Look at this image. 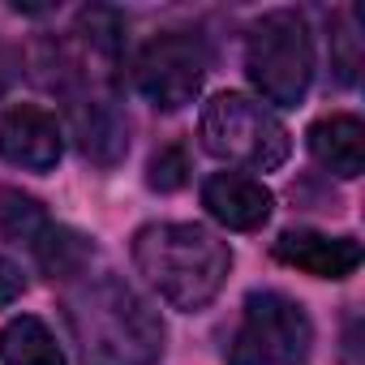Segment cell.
I'll use <instances>...</instances> for the list:
<instances>
[{
  "label": "cell",
  "mask_w": 365,
  "mask_h": 365,
  "mask_svg": "<svg viewBox=\"0 0 365 365\" xmlns=\"http://www.w3.org/2000/svg\"><path fill=\"white\" fill-rule=\"evenodd\" d=\"M65 322L82 365H159L163 322L120 275H91L65 292Z\"/></svg>",
  "instance_id": "1"
},
{
  "label": "cell",
  "mask_w": 365,
  "mask_h": 365,
  "mask_svg": "<svg viewBox=\"0 0 365 365\" xmlns=\"http://www.w3.org/2000/svg\"><path fill=\"white\" fill-rule=\"evenodd\" d=\"M133 267L176 309H202L220 297L232 250L202 224H146L133 237Z\"/></svg>",
  "instance_id": "2"
},
{
  "label": "cell",
  "mask_w": 365,
  "mask_h": 365,
  "mask_svg": "<svg viewBox=\"0 0 365 365\" xmlns=\"http://www.w3.org/2000/svg\"><path fill=\"white\" fill-rule=\"evenodd\" d=\"M198 138L215 159L250 168V172H275V168H284V159L292 150V138L279 125V116L241 91H220L202 108Z\"/></svg>",
  "instance_id": "3"
},
{
  "label": "cell",
  "mask_w": 365,
  "mask_h": 365,
  "mask_svg": "<svg viewBox=\"0 0 365 365\" xmlns=\"http://www.w3.org/2000/svg\"><path fill=\"white\" fill-rule=\"evenodd\" d=\"M245 73L267 103H301L314 82V39L305 18L292 9L262 14L245 39Z\"/></svg>",
  "instance_id": "4"
},
{
  "label": "cell",
  "mask_w": 365,
  "mask_h": 365,
  "mask_svg": "<svg viewBox=\"0 0 365 365\" xmlns=\"http://www.w3.org/2000/svg\"><path fill=\"white\" fill-rule=\"evenodd\" d=\"M314 322L284 292H250L241 322L228 339V365H297L309 356Z\"/></svg>",
  "instance_id": "5"
},
{
  "label": "cell",
  "mask_w": 365,
  "mask_h": 365,
  "mask_svg": "<svg viewBox=\"0 0 365 365\" xmlns=\"http://www.w3.org/2000/svg\"><path fill=\"white\" fill-rule=\"evenodd\" d=\"M207 65H211V56H207V43L198 35H190V31H163V35H155L138 52L133 82H138V91L155 108L176 112V108H185V103L198 99V91L207 82Z\"/></svg>",
  "instance_id": "6"
},
{
  "label": "cell",
  "mask_w": 365,
  "mask_h": 365,
  "mask_svg": "<svg viewBox=\"0 0 365 365\" xmlns=\"http://www.w3.org/2000/svg\"><path fill=\"white\" fill-rule=\"evenodd\" d=\"M69 125H73V138H78V146H82V155L91 163L112 168V163L125 159V150H129V120L116 108L112 91H103V86L73 91L69 95Z\"/></svg>",
  "instance_id": "7"
},
{
  "label": "cell",
  "mask_w": 365,
  "mask_h": 365,
  "mask_svg": "<svg viewBox=\"0 0 365 365\" xmlns=\"http://www.w3.org/2000/svg\"><path fill=\"white\" fill-rule=\"evenodd\" d=\"M65 138L52 112L35 103H9L0 108V159L26 172H52L61 163Z\"/></svg>",
  "instance_id": "8"
},
{
  "label": "cell",
  "mask_w": 365,
  "mask_h": 365,
  "mask_svg": "<svg viewBox=\"0 0 365 365\" xmlns=\"http://www.w3.org/2000/svg\"><path fill=\"white\" fill-rule=\"evenodd\" d=\"M202 207L215 224L232 228V232H258L271 220V190L262 180L245 176V172H215L202 185Z\"/></svg>",
  "instance_id": "9"
},
{
  "label": "cell",
  "mask_w": 365,
  "mask_h": 365,
  "mask_svg": "<svg viewBox=\"0 0 365 365\" xmlns=\"http://www.w3.org/2000/svg\"><path fill=\"white\" fill-rule=\"evenodd\" d=\"M275 258L284 267H297V271L314 275V279H348L361 267V241L314 232V228H288L275 241Z\"/></svg>",
  "instance_id": "10"
},
{
  "label": "cell",
  "mask_w": 365,
  "mask_h": 365,
  "mask_svg": "<svg viewBox=\"0 0 365 365\" xmlns=\"http://www.w3.org/2000/svg\"><path fill=\"white\" fill-rule=\"evenodd\" d=\"M305 138H309V155H314L327 172H335V176H344V180L361 176V168H365V125H361L356 116L331 112V116L314 120Z\"/></svg>",
  "instance_id": "11"
},
{
  "label": "cell",
  "mask_w": 365,
  "mask_h": 365,
  "mask_svg": "<svg viewBox=\"0 0 365 365\" xmlns=\"http://www.w3.org/2000/svg\"><path fill=\"white\" fill-rule=\"evenodd\" d=\"M31 254H35V262L43 267L48 279H82L91 258H95V245H91V237H82L65 224H48L35 237Z\"/></svg>",
  "instance_id": "12"
},
{
  "label": "cell",
  "mask_w": 365,
  "mask_h": 365,
  "mask_svg": "<svg viewBox=\"0 0 365 365\" xmlns=\"http://www.w3.org/2000/svg\"><path fill=\"white\" fill-rule=\"evenodd\" d=\"M0 361L5 365H65V352L43 318L22 314L0 331Z\"/></svg>",
  "instance_id": "13"
},
{
  "label": "cell",
  "mask_w": 365,
  "mask_h": 365,
  "mask_svg": "<svg viewBox=\"0 0 365 365\" xmlns=\"http://www.w3.org/2000/svg\"><path fill=\"white\" fill-rule=\"evenodd\" d=\"M48 224H52V220H48V211H43L35 198H26V194H0V232H5L9 241L35 245V237H39Z\"/></svg>",
  "instance_id": "14"
},
{
  "label": "cell",
  "mask_w": 365,
  "mask_h": 365,
  "mask_svg": "<svg viewBox=\"0 0 365 365\" xmlns=\"http://www.w3.org/2000/svg\"><path fill=\"white\" fill-rule=\"evenodd\" d=\"M190 180V155H185V146H159L155 155H150V163H146V185L150 190H159V194H176L180 185Z\"/></svg>",
  "instance_id": "15"
},
{
  "label": "cell",
  "mask_w": 365,
  "mask_h": 365,
  "mask_svg": "<svg viewBox=\"0 0 365 365\" xmlns=\"http://www.w3.org/2000/svg\"><path fill=\"white\" fill-rule=\"evenodd\" d=\"M22 292H26V275H22V271H18L5 254H0V309L14 305Z\"/></svg>",
  "instance_id": "16"
}]
</instances>
